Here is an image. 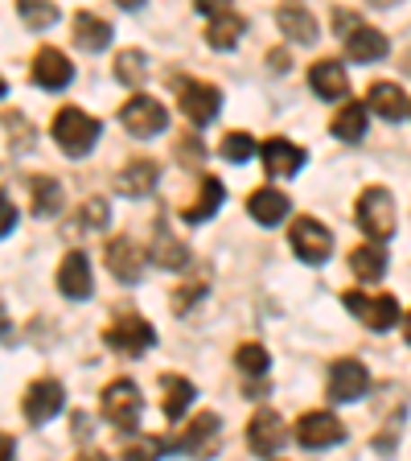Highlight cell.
I'll list each match as a JSON object with an SVG mask.
<instances>
[{
  "instance_id": "1",
  "label": "cell",
  "mask_w": 411,
  "mask_h": 461,
  "mask_svg": "<svg viewBox=\"0 0 411 461\" xmlns=\"http://www.w3.org/2000/svg\"><path fill=\"white\" fill-rule=\"evenodd\" d=\"M49 132H54L58 149L67 157H86L99 140V120L86 115L83 107H62V112L54 115V128H49Z\"/></svg>"
},
{
  "instance_id": "2",
  "label": "cell",
  "mask_w": 411,
  "mask_h": 461,
  "mask_svg": "<svg viewBox=\"0 0 411 461\" xmlns=\"http://www.w3.org/2000/svg\"><path fill=\"white\" fill-rule=\"evenodd\" d=\"M354 219H358V227H362L374 243L391 240V235H395V198L383 190V185H366V190L358 194Z\"/></svg>"
},
{
  "instance_id": "3",
  "label": "cell",
  "mask_w": 411,
  "mask_h": 461,
  "mask_svg": "<svg viewBox=\"0 0 411 461\" xmlns=\"http://www.w3.org/2000/svg\"><path fill=\"white\" fill-rule=\"evenodd\" d=\"M342 301L374 334H387V330L399 321V301H395L391 293H354V288H350V293H342Z\"/></svg>"
},
{
  "instance_id": "4",
  "label": "cell",
  "mask_w": 411,
  "mask_h": 461,
  "mask_svg": "<svg viewBox=\"0 0 411 461\" xmlns=\"http://www.w3.org/2000/svg\"><path fill=\"white\" fill-rule=\"evenodd\" d=\"M140 408H144V400L132 379H115V384L103 387V416L120 432H128V437H132L136 424H140Z\"/></svg>"
},
{
  "instance_id": "5",
  "label": "cell",
  "mask_w": 411,
  "mask_h": 461,
  "mask_svg": "<svg viewBox=\"0 0 411 461\" xmlns=\"http://www.w3.org/2000/svg\"><path fill=\"white\" fill-rule=\"evenodd\" d=\"M153 342H156L153 326H148L144 317H136V313L115 317L112 326L103 330V346H107V350H115V355H124V358L144 355V350H148Z\"/></svg>"
},
{
  "instance_id": "6",
  "label": "cell",
  "mask_w": 411,
  "mask_h": 461,
  "mask_svg": "<svg viewBox=\"0 0 411 461\" xmlns=\"http://www.w3.org/2000/svg\"><path fill=\"white\" fill-rule=\"evenodd\" d=\"M288 243H292V251H297L305 264H326L329 251H334V235H329V227L326 222H317V219H308V214L292 222Z\"/></svg>"
},
{
  "instance_id": "7",
  "label": "cell",
  "mask_w": 411,
  "mask_h": 461,
  "mask_svg": "<svg viewBox=\"0 0 411 461\" xmlns=\"http://www.w3.org/2000/svg\"><path fill=\"white\" fill-rule=\"evenodd\" d=\"M297 441L300 449H334L345 441V424L334 412H305L297 420Z\"/></svg>"
},
{
  "instance_id": "8",
  "label": "cell",
  "mask_w": 411,
  "mask_h": 461,
  "mask_svg": "<svg viewBox=\"0 0 411 461\" xmlns=\"http://www.w3.org/2000/svg\"><path fill=\"white\" fill-rule=\"evenodd\" d=\"M177 104H182V112L190 115L193 124H210L222 107V95H219V86H210V83L182 78V83H177Z\"/></svg>"
},
{
  "instance_id": "9",
  "label": "cell",
  "mask_w": 411,
  "mask_h": 461,
  "mask_svg": "<svg viewBox=\"0 0 411 461\" xmlns=\"http://www.w3.org/2000/svg\"><path fill=\"white\" fill-rule=\"evenodd\" d=\"M62 403H67V392L58 379H38V384H29L25 400H21V412H25L29 424H46L62 412Z\"/></svg>"
},
{
  "instance_id": "10",
  "label": "cell",
  "mask_w": 411,
  "mask_h": 461,
  "mask_svg": "<svg viewBox=\"0 0 411 461\" xmlns=\"http://www.w3.org/2000/svg\"><path fill=\"white\" fill-rule=\"evenodd\" d=\"M120 124H124L132 136H156V132H165L169 115H165V107L156 104V99L132 95L124 107H120Z\"/></svg>"
},
{
  "instance_id": "11",
  "label": "cell",
  "mask_w": 411,
  "mask_h": 461,
  "mask_svg": "<svg viewBox=\"0 0 411 461\" xmlns=\"http://www.w3.org/2000/svg\"><path fill=\"white\" fill-rule=\"evenodd\" d=\"M371 392V375H366V366L358 363V358H337L334 371H329V395L342 403H354L362 400V395Z\"/></svg>"
},
{
  "instance_id": "12",
  "label": "cell",
  "mask_w": 411,
  "mask_h": 461,
  "mask_svg": "<svg viewBox=\"0 0 411 461\" xmlns=\"http://www.w3.org/2000/svg\"><path fill=\"white\" fill-rule=\"evenodd\" d=\"M58 293L67 301H86L95 293V276H91V264H86L83 251H70V256L58 264Z\"/></svg>"
},
{
  "instance_id": "13",
  "label": "cell",
  "mask_w": 411,
  "mask_h": 461,
  "mask_svg": "<svg viewBox=\"0 0 411 461\" xmlns=\"http://www.w3.org/2000/svg\"><path fill=\"white\" fill-rule=\"evenodd\" d=\"M70 78H75V67H70V58L62 50L46 46L33 54V83L41 91H62V86H70Z\"/></svg>"
},
{
  "instance_id": "14",
  "label": "cell",
  "mask_w": 411,
  "mask_h": 461,
  "mask_svg": "<svg viewBox=\"0 0 411 461\" xmlns=\"http://www.w3.org/2000/svg\"><path fill=\"white\" fill-rule=\"evenodd\" d=\"M259 161H264V169H268L272 177H292V173H300V165H305V149L284 140V136H272V140L259 144Z\"/></svg>"
},
{
  "instance_id": "15",
  "label": "cell",
  "mask_w": 411,
  "mask_h": 461,
  "mask_svg": "<svg viewBox=\"0 0 411 461\" xmlns=\"http://www.w3.org/2000/svg\"><path fill=\"white\" fill-rule=\"evenodd\" d=\"M280 445H284V420H280V412H255L247 424V449L255 453V457H272V453H280Z\"/></svg>"
},
{
  "instance_id": "16",
  "label": "cell",
  "mask_w": 411,
  "mask_h": 461,
  "mask_svg": "<svg viewBox=\"0 0 411 461\" xmlns=\"http://www.w3.org/2000/svg\"><path fill=\"white\" fill-rule=\"evenodd\" d=\"M103 256H107V268H112V276L115 280H124V285H136V280L144 276V251L136 248L132 240H112L103 248Z\"/></svg>"
},
{
  "instance_id": "17",
  "label": "cell",
  "mask_w": 411,
  "mask_h": 461,
  "mask_svg": "<svg viewBox=\"0 0 411 461\" xmlns=\"http://www.w3.org/2000/svg\"><path fill=\"white\" fill-rule=\"evenodd\" d=\"M308 86H313V95H321V99H345L350 95V78H345V67L337 62V58H321V62H313V70H308Z\"/></svg>"
},
{
  "instance_id": "18",
  "label": "cell",
  "mask_w": 411,
  "mask_h": 461,
  "mask_svg": "<svg viewBox=\"0 0 411 461\" xmlns=\"http://www.w3.org/2000/svg\"><path fill=\"white\" fill-rule=\"evenodd\" d=\"M156 177H161L156 161H144V157H132V161L124 165V173L115 177V185H120V194H128V198H140V194H148V190L156 185Z\"/></svg>"
},
{
  "instance_id": "19",
  "label": "cell",
  "mask_w": 411,
  "mask_h": 461,
  "mask_svg": "<svg viewBox=\"0 0 411 461\" xmlns=\"http://www.w3.org/2000/svg\"><path fill=\"white\" fill-rule=\"evenodd\" d=\"M75 46L86 50V54H99V50L112 46V25L95 13H78L75 17Z\"/></svg>"
},
{
  "instance_id": "20",
  "label": "cell",
  "mask_w": 411,
  "mask_h": 461,
  "mask_svg": "<svg viewBox=\"0 0 411 461\" xmlns=\"http://www.w3.org/2000/svg\"><path fill=\"white\" fill-rule=\"evenodd\" d=\"M219 437V416L214 412H206V416H198V420L190 424V429L182 432V437H173V441H165V449H182V453H201L206 445Z\"/></svg>"
},
{
  "instance_id": "21",
  "label": "cell",
  "mask_w": 411,
  "mask_h": 461,
  "mask_svg": "<svg viewBox=\"0 0 411 461\" xmlns=\"http://www.w3.org/2000/svg\"><path fill=\"white\" fill-rule=\"evenodd\" d=\"M387 38L379 33V29L371 25H358L350 38H345V54L354 58V62H379V58H387Z\"/></svg>"
},
{
  "instance_id": "22",
  "label": "cell",
  "mask_w": 411,
  "mask_h": 461,
  "mask_svg": "<svg viewBox=\"0 0 411 461\" xmlns=\"http://www.w3.org/2000/svg\"><path fill=\"white\" fill-rule=\"evenodd\" d=\"M247 214L259 222V227H276V222L288 214V194H280V190H255L247 198Z\"/></svg>"
},
{
  "instance_id": "23",
  "label": "cell",
  "mask_w": 411,
  "mask_h": 461,
  "mask_svg": "<svg viewBox=\"0 0 411 461\" xmlns=\"http://www.w3.org/2000/svg\"><path fill=\"white\" fill-rule=\"evenodd\" d=\"M366 104H371V112H379L383 120H403V115L411 112V104H407V95H403L395 83H374L371 86V95H366Z\"/></svg>"
},
{
  "instance_id": "24",
  "label": "cell",
  "mask_w": 411,
  "mask_h": 461,
  "mask_svg": "<svg viewBox=\"0 0 411 461\" xmlns=\"http://www.w3.org/2000/svg\"><path fill=\"white\" fill-rule=\"evenodd\" d=\"M161 392H165L161 395V412L169 416V420H182L185 408H190L193 395H198V392H193V384H190V379H182V375H165Z\"/></svg>"
},
{
  "instance_id": "25",
  "label": "cell",
  "mask_w": 411,
  "mask_h": 461,
  "mask_svg": "<svg viewBox=\"0 0 411 461\" xmlns=\"http://www.w3.org/2000/svg\"><path fill=\"white\" fill-rule=\"evenodd\" d=\"M243 17H235V13H214L210 17V25H206V41H210L214 50H235L239 46V38H243Z\"/></svg>"
},
{
  "instance_id": "26",
  "label": "cell",
  "mask_w": 411,
  "mask_h": 461,
  "mask_svg": "<svg viewBox=\"0 0 411 461\" xmlns=\"http://www.w3.org/2000/svg\"><path fill=\"white\" fill-rule=\"evenodd\" d=\"M276 21H280V29H284L292 41H313L317 38V21H313V13L305 9V5H284V9L276 13Z\"/></svg>"
},
{
  "instance_id": "27",
  "label": "cell",
  "mask_w": 411,
  "mask_h": 461,
  "mask_svg": "<svg viewBox=\"0 0 411 461\" xmlns=\"http://www.w3.org/2000/svg\"><path fill=\"white\" fill-rule=\"evenodd\" d=\"M350 268H354L358 280H383L387 272V256L379 243H362V248L350 251Z\"/></svg>"
},
{
  "instance_id": "28",
  "label": "cell",
  "mask_w": 411,
  "mask_h": 461,
  "mask_svg": "<svg viewBox=\"0 0 411 461\" xmlns=\"http://www.w3.org/2000/svg\"><path fill=\"white\" fill-rule=\"evenodd\" d=\"M334 136L337 140H362L366 136V107L354 104V99H345V107L334 115Z\"/></svg>"
},
{
  "instance_id": "29",
  "label": "cell",
  "mask_w": 411,
  "mask_h": 461,
  "mask_svg": "<svg viewBox=\"0 0 411 461\" xmlns=\"http://www.w3.org/2000/svg\"><path fill=\"white\" fill-rule=\"evenodd\" d=\"M219 206H222V182H219V177H201L198 202H193V206H185L182 219L185 222H201V219H210Z\"/></svg>"
},
{
  "instance_id": "30",
  "label": "cell",
  "mask_w": 411,
  "mask_h": 461,
  "mask_svg": "<svg viewBox=\"0 0 411 461\" xmlns=\"http://www.w3.org/2000/svg\"><path fill=\"white\" fill-rule=\"evenodd\" d=\"M153 259L161 264V268H185L190 264V248H185L182 240H173L169 230H156V240H153Z\"/></svg>"
},
{
  "instance_id": "31",
  "label": "cell",
  "mask_w": 411,
  "mask_h": 461,
  "mask_svg": "<svg viewBox=\"0 0 411 461\" xmlns=\"http://www.w3.org/2000/svg\"><path fill=\"white\" fill-rule=\"evenodd\" d=\"M17 17L25 21V29H49L58 21L54 0H17Z\"/></svg>"
},
{
  "instance_id": "32",
  "label": "cell",
  "mask_w": 411,
  "mask_h": 461,
  "mask_svg": "<svg viewBox=\"0 0 411 461\" xmlns=\"http://www.w3.org/2000/svg\"><path fill=\"white\" fill-rule=\"evenodd\" d=\"M144 75H148V62H144L140 50H124V54H115V78L124 86H140Z\"/></svg>"
},
{
  "instance_id": "33",
  "label": "cell",
  "mask_w": 411,
  "mask_h": 461,
  "mask_svg": "<svg viewBox=\"0 0 411 461\" xmlns=\"http://www.w3.org/2000/svg\"><path fill=\"white\" fill-rule=\"evenodd\" d=\"M58 206H62V185H58L54 177H33V214L46 219Z\"/></svg>"
},
{
  "instance_id": "34",
  "label": "cell",
  "mask_w": 411,
  "mask_h": 461,
  "mask_svg": "<svg viewBox=\"0 0 411 461\" xmlns=\"http://www.w3.org/2000/svg\"><path fill=\"white\" fill-rule=\"evenodd\" d=\"M219 153L227 157V161L243 165V161H251V157H255V140H251V132H227V136H222Z\"/></svg>"
},
{
  "instance_id": "35",
  "label": "cell",
  "mask_w": 411,
  "mask_h": 461,
  "mask_svg": "<svg viewBox=\"0 0 411 461\" xmlns=\"http://www.w3.org/2000/svg\"><path fill=\"white\" fill-rule=\"evenodd\" d=\"M235 366L247 371V375H264L268 371V350H264L259 342H243L239 350H235Z\"/></svg>"
},
{
  "instance_id": "36",
  "label": "cell",
  "mask_w": 411,
  "mask_h": 461,
  "mask_svg": "<svg viewBox=\"0 0 411 461\" xmlns=\"http://www.w3.org/2000/svg\"><path fill=\"white\" fill-rule=\"evenodd\" d=\"M75 227H83V230H95V227H107V202L103 198H91L78 211V219H75Z\"/></svg>"
},
{
  "instance_id": "37",
  "label": "cell",
  "mask_w": 411,
  "mask_h": 461,
  "mask_svg": "<svg viewBox=\"0 0 411 461\" xmlns=\"http://www.w3.org/2000/svg\"><path fill=\"white\" fill-rule=\"evenodd\" d=\"M201 293H206L201 285H185V288H177V293H173V313H185V309H190L193 301H201Z\"/></svg>"
},
{
  "instance_id": "38",
  "label": "cell",
  "mask_w": 411,
  "mask_h": 461,
  "mask_svg": "<svg viewBox=\"0 0 411 461\" xmlns=\"http://www.w3.org/2000/svg\"><path fill=\"white\" fill-rule=\"evenodd\" d=\"M362 25V21H358V13H345V9H337L334 13V29H337V38H350V33H354V29Z\"/></svg>"
},
{
  "instance_id": "39",
  "label": "cell",
  "mask_w": 411,
  "mask_h": 461,
  "mask_svg": "<svg viewBox=\"0 0 411 461\" xmlns=\"http://www.w3.org/2000/svg\"><path fill=\"white\" fill-rule=\"evenodd\" d=\"M13 227H17V206H13V202L0 194V240H4Z\"/></svg>"
},
{
  "instance_id": "40",
  "label": "cell",
  "mask_w": 411,
  "mask_h": 461,
  "mask_svg": "<svg viewBox=\"0 0 411 461\" xmlns=\"http://www.w3.org/2000/svg\"><path fill=\"white\" fill-rule=\"evenodd\" d=\"M193 9L206 13V17H214V13H227L230 9V0H193Z\"/></svg>"
},
{
  "instance_id": "41",
  "label": "cell",
  "mask_w": 411,
  "mask_h": 461,
  "mask_svg": "<svg viewBox=\"0 0 411 461\" xmlns=\"http://www.w3.org/2000/svg\"><path fill=\"white\" fill-rule=\"evenodd\" d=\"M13 453H17V441H13L9 432H0V461H4V457H13Z\"/></svg>"
},
{
  "instance_id": "42",
  "label": "cell",
  "mask_w": 411,
  "mask_h": 461,
  "mask_svg": "<svg viewBox=\"0 0 411 461\" xmlns=\"http://www.w3.org/2000/svg\"><path fill=\"white\" fill-rule=\"evenodd\" d=\"M268 62H272V70H288V54H280V50H272Z\"/></svg>"
},
{
  "instance_id": "43",
  "label": "cell",
  "mask_w": 411,
  "mask_h": 461,
  "mask_svg": "<svg viewBox=\"0 0 411 461\" xmlns=\"http://www.w3.org/2000/svg\"><path fill=\"white\" fill-rule=\"evenodd\" d=\"M115 5H120V9H128V13H132V9H140L144 0H115Z\"/></svg>"
},
{
  "instance_id": "44",
  "label": "cell",
  "mask_w": 411,
  "mask_h": 461,
  "mask_svg": "<svg viewBox=\"0 0 411 461\" xmlns=\"http://www.w3.org/2000/svg\"><path fill=\"white\" fill-rule=\"evenodd\" d=\"M403 338H407V346H411V313H407V321H403Z\"/></svg>"
},
{
  "instance_id": "45",
  "label": "cell",
  "mask_w": 411,
  "mask_h": 461,
  "mask_svg": "<svg viewBox=\"0 0 411 461\" xmlns=\"http://www.w3.org/2000/svg\"><path fill=\"white\" fill-rule=\"evenodd\" d=\"M4 91H9V86H4V78H0V95H4Z\"/></svg>"
},
{
  "instance_id": "46",
  "label": "cell",
  "mask_w": 411,
  "mask_h": 461,
  "mask_svg": "<svg viewBox=\"0 0 411 461\" xmlns=\"http://www.w3.org/2000/svg\"><path fill=\"white\" fill-rule=\"evenodd\" d=\"M374 5H379V0H374ZM383 5H387V0H383Z\"/></svg>"
}]
</instances>
